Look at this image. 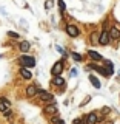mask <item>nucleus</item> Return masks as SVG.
Instances as JSON below:
<instances>
[{
    "label": "nucleus",
    "mask_w": 120,
    "mask_h": 124,
    "mask_svg": "<svg viewBox=\"0 0 120 124\" xmlns=\"http://www.w3.org/2000/svg\"><path fill=\"white\" fill-rule=\"evenodd\" d=\"M38 95V99L40 101H45V102H54V96L51 95V93H48V92H38L37 93Z\"/></svg>",
    "instance_id": "obj_2"
},
{
    "label": "nucleus",
    "mask_w": 120,
    "mask_h": 124,
    "mask_svg": "<svg viewBox=\"0 0 120 124\" xmlns=\"http://www.w3.org/2000/svg\"><path fill=\"white\" fill-rule=\"evenodd\" d=\"M43 112H45L46 115H54V113L57 112V106H56V104L52 102V104H49V106H46Z\"/></svg>",
    "instance_id": "obj_9"
},
{
    "label": "nucleus",
    "mask_w": 120,
    "mask_h": 124,
    "mask_svg": "<svg viewBox=\"0 0 120 124\" xmlns=\"http://www.w3.org/2000/svg\"><path fill=\"white\" fill-rule=\"evenodd\" d=\"M66 33H68L71 37H77V36L80 34V31H79V28H77L76 25L69 23V25H66Z\"/></svg>",
    "instance_id": "obj_4"
},
{
    "label": "nucleus",
    "mask_w": 120,
    "mask_h": 124,
    "mask_svg": "<svg viewBox=\"0 0 120 124\" xmlns=\"http://www.w3.org/2000/svg\"><path fill=\"white\" fill-rule=\"evenodd\" d=\"M8 110H11V102L6 98H0V112L6 113Z\"/></svg>",
    "instance_id": "obj_6"
},
{
    "label": "nucleus",
    "mask_w": 120,
    "mask_h": 124,
    "mask_svg": "<svg viewBox=\"0 0 120 124\" xmlns=\"http://www.w3.org/2000/svg\"><path fill=\"white\" fill-rule=\"evenodd\" d=\"M62 71H63V62L59 61V62H56V64L52 65V68H51V75H52V76H59Z\"/></svg>",
    "instance_id": "obj_3"
},
{
    "label": "nucleus",
    "mask_w": 120,
    "mask_h": 124,
    "mask_svg": "<svg viewBox=\"0 0 120 124\" xmlns=\"http://www.w3.org/2000/svg\"><path fill=\"white\" fill-rule=\"evenodd\" d=\"M8 36H9L11 39H19V34L14 33V31H9V33H8Z\"/></svg>",
    "instance_id": "obj_20"
},
{
    "label": "nucleus",
    "mask_w": 120,
    "mask_h": 124,
    "mask_svg": "<svg viewBox=\"0 0 120 124\" xmlns=\"http://www.w3.org/2000/svg\"><path fill=\"white\" fill-rule=\"evenodd\" d=\"M109 37H111L109 33H108V31H103V33L99 36V44L100 45H108L109 44Z\"/></svg>",
    "instance_id": "obj_7"
},
{
    "label": "nucleus",
    "mask_w": 120,
    "mask_h": 124,
    "mask_svg": "<svg viewBox=\"0 0 120 124\" xmlns=\"http://www.w3.org/2000/svg\"><path fill=\"white\" fill-rule=\"evenodd\" d=\"M72 59H76V61H82V56H80V54H77V53H72Z\"/></svg>",
    "instance_id": "obj_22"
},
{
    "label": "nucleus",
    "mask_w": 120,
    "mask_h": 124,
    "mask_svg": "<svg viewBox=\"0 0 120 124\" xmlns=\"http://www.w3.org/2000/svg\"><path fill=\"white\" fill-rule=\"evenodd\" d=\"M89 82H91L92 85H94L95 88H100V87H102V84H100V81H99V79H97V78H95L94 75H89Z\"/></svg>",
    "instance_id": "obj_11"
},
{
    "label": "nucleus",
    "mask_w": 120,
    "mask_h": 124,
    "mask_svg": "<svg viewBox=\"0 0 120 124\" xmlns=\"http://www.w3.org/2000/svg\"><path fill=\"white\" fill-rule=\"evenodd\" d=\"M59 9H60V13H63V11H65V3H63V0H59Z\"/></svg>",
    "instance_id": "obj_19"
},
{
    "label": "nucleus",
    "mask_w": 120,
    "mask_h": 124,
    "mask_svg": "<svg viewBox=\"0 0 120 124\" xmlns=\"http://www.w3.org/2000/svg\"><path fill=\"white\" fill-rule=\"evenodd\" d=\"M29 42H26V40H23V42H20V45H19V48H20V51L22 53H26V51H29Z\"/></svg>",
    "instance_id": "obj_12"
},
{
    "label": "nucleus",
    "mask_w": 120,
    "mask_h": 124,
    "mask_svg": "<svg viewBox=\"0 0 120 124\" xmlns=\"http://www.w3.org/2000/svg\"><path fill=\"white\" fill-rule=\"evenodd\" d=\"M109 36L113 39H120V30H117L115 26H113V28L109 30Z\"/></svg>",
    "instance_id": "obj_14"
},
{
    "label": "nucleus",
    "mask_w": 120,
    "mask_h": 124,
    "mask_svg": "<svg viewBox=\"0 0 120 124\" xmlns=\"http://www.w3.org/2000/svg\"><path fill=\"white\" fill-rule=\"evenodd\" d=\"M74 124H86V118H83V119H74Z\"/></svg>",
    "instance_id": "obj_21"
},
{
    "label": "nucleus",
    "mask_w": 120,
    "mask_h": 124,
    "mask_svg": "<svg viewBox=\"0 0 120 124\" xmlns=\"http://www.w3.org/2000/svg\"><path fill=\"white\" fill-rule=\"evenodd\" d=\"M57 51H59V53H65V51H63V48H62V46H57Z\"/></svg>",
    "instance_id": "obj_25"
},
{
    "label": "nucleus",
    "mask_w": 120,
    "mask_h": 124,
    "mask_svg": "<svg viewBox=\"0 0 120 124\" xmlns=\"http://www.w3.org/2000/svg\"><path fill=\"white\" fill-rule=\"evenodd\" d=\"M20 76L23 78V79H31V71H28V70H26L25 67H22V70H20Z\"/></svg>",
    "instance_id": "obj_15"
},
{
    "label": "nucleus",
    "mask_w": 120,
    "mask_h": 124,
    "mask_svg": "<svg viewBox=\"0 0 120 124\" xmlns=\"http://www.w3.org/2000/svg\"><path fill=\"white\" fill-rule=\"evenodd\" d=\"M71 75H72V76H77V70H76V68L71 70Z\"/></svg>",
    "instance_id": "obj_24"
},
{
    "label": "nucleus",
    "mask_w": 120,
    "mask_h": 124,
    "mask_svg": "<svg viewBox=\"0 0 120 124\" xmlns=\"http://www.w3.org/2000/svg\"><path fill=\"white\" fill-rule=\"evenodd\" d=\"M89 56H91V59H94V61H102V56L95 51H89Z\"/></svg>",
    "instance_id": "obj_16"
},
{
    "label": "nucleus",
    "mask_w": 120,
    "mask_h": 124,
    "mask_svg": "<svg viewBox=\"0 0 120 124\" xmlns=\"http://www.w3.org/2000/svg\"><path fill=\"white\" fill-rule=\"evenodd\" d=\"M91 42H92V44H97V42H99V36H97V34H91Z\"/></svg>",
    "instance_id": "obj_18"
},
{
    "label": "nucleus",
    "mask_w": 120,
    "mask_h": 124,
    "mask_svg": "<svg viewBox=\"0 0 120 124\" xmlns=\"http://www.w3.org/2000/svg\"><path fill=\"white\" fill-rule=\"evenodd\" d=\"M105 65H106V67H108V71H109L111 75H113V71H114V65H113V62L106 61V62H105Z\"/></svg>",
    "instance_id": "obj_17"
},
{
    "label": "nucleus",
    "mask_w": 120,
    "mask_h": 124,
    "mask_svg": "<svg viewBox=\"0 0 120 124\" xmlns=\"http://www.w3.org/2000/svg\"><path fill=\"white\" fill-rule=\"evenodd\" d=\"M19 62L22 64V67H36V59L31 56H22L20 59H19Z\"/></svg>",
    "instance_id": "obj_1"
},
{
    "label": "nucleus",
    "mask_w": 120,
    "mask_h": 124,
    "mask_svg": "<svg viewBox=\"0 0 120 124\" xmlns=\"http://www.w3.org/2000/svg\"><path fill=\"white\" fill-rule=\"evenodd\" d=\"M57 124H65V123H63V121H59V123H57Z\"/></svg>",
    "instance_id": "obj_26"
},
{
    "label": "nucleus",
    "mask_w": 120,
    "mask_h": 124,
    "mask_svg": "<svg viewBox=\"0 0 120 124\" xmlns=\"http://www.w3.org/2000/svg\"><path fill=\"white\" fill-rule=\"evenodd\" d=\"M51 6H52V3L49 2V0H46V2H45V8H46V9H49Z\"/></svg>",
    "instance_id": "obj_23"
},
{
    "label": "nucleus",
    "mask_w": 120,
    "mask_h": 124,
    "mask_svg": "<svg viewBox=\"0 0 120 124\" xmlns=\"http://www.w3.org/2000/svg\"><path fill=\"white\" fill-rule=\"evenodd\" d=\"M38 92H42V90L37 87V85H28V87H26V96H28V98H32V96H36Z\"/></svg>",
    "instance_id": "obj_5"
},
{
    "label": "nucleus",
    "mask_w": 120,
    "mask_h": 124,
    "mask_svg": "<svg viewBox=\"0 0 120 124\" xmlns=\"http://www.w3.org/2000/svg\"><path fill=\"white\" fill-rule=\"evenodd\" d=\"M97 115L94 113V112H91V113H88V116H86V124H95L97 123Z\"/></svg>",
    "instance_id": "obj_10"
},
{
    "label": "nucleus",
    "mask_w": 120,
    "mask_h": 124,
    "mask_svg": "<svg viewBox=\"0 0 120 124\" xmlns=\"http://www.w3.org/2000/svg\"><path fill=\"white\" fill-rule=\"evenodd\" d=\"M89 68H94V70H97V71L100 73V75H103V76H106V78H109V76H111V73L108 71V68H103V67H97L95 64H91V65H89Z\"/></svg>",
    "instance_id": "obj_8"
},
{
    "label": "nucleus",
    "mask_w": 120,
    "mask_h": 124,
    "mask_svg": "<svg viewBox=\"0 0 120 124\" xmlns=\"http://www.w3.org/2000/svg\"><path fill=\"white\" fill-rule=\"evenodd\" d=\"M52 84L54 85H59V87H63V85H65V79H63V78H60V76H54Z\"/></svg>",
    "instance_id": "obj_13"
}]
</instances>
